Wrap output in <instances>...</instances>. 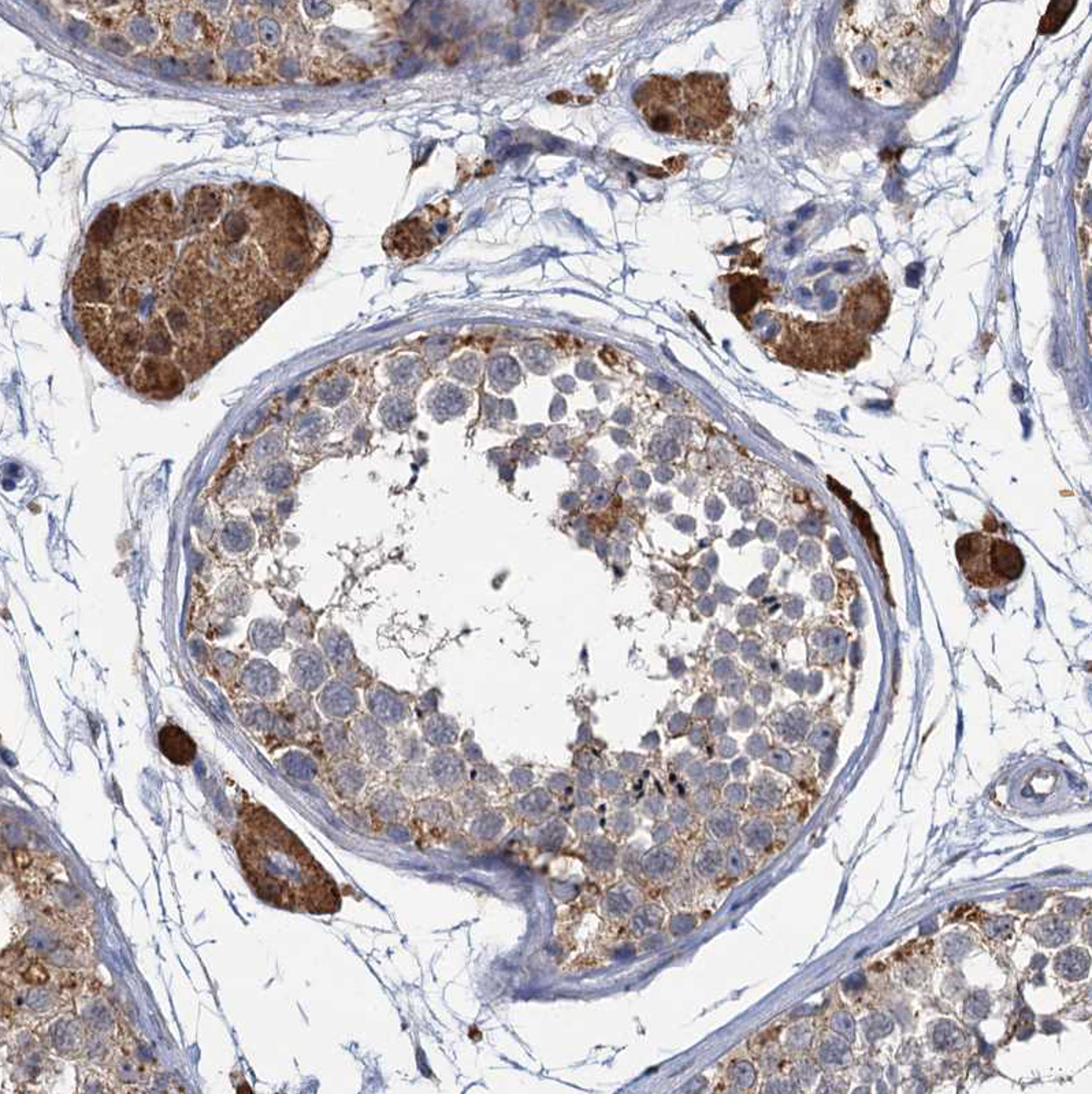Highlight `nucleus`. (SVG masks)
Listing matches in <instances>:
<instances>
[{
	"label": "nucleus",
	"instance_id": "nucleus-9",
	"mask_svg": "<svg viewBox=\"0 0 1092 1094\" xmlns=\"http://www.w3.org/2000/svg\"><path fill=\"white\" fill-rule=\"evenodd\" d=\"M532 147L530 144L515 145V147H511V149H505V151H504V158L520 157V155H524V153H530V151H532Z\"/></svg>",
	"mask_w": 1092,
	"mask_h": 1094
},
{
	"label": "nucleus",
	"instance_id": "nucleus-3",
	"mask_svg": "<svg viewBox=\"0 0 1092 1094\" xmlns=\"http://www.w3.org/2000/svg\"><path fill=\"white\" fill-rule=\"evenodd\" d=\"M890 310V295L884 282L870 278L854 286L842 307L841 323L858 335L868 336L882 327Z\"/></svg>",
	"mask_w": 1092,
	"mask_h": 1094
},
{
	"label": "nucleus",
	"instance_id": "nucleus-8",
	"mask_svg": "<svg viewBox=\"0 0 1092 1094\" xmlns=\"http://www.w3.org/2000/svg\"><path fill=\"white\" fill-rule=\"evenodd\" d=\"M573 20V16L571 11H569V10H560V11L556 14L555 20H553V26H555L556 30H565L567 26L571 25Z\"/></svg>",
	"mask_w": 1092,
	"mask_h": 1094
},
{
	"label": "nucleus",
	"instance_id": "nucleus-6",
	"mask_svg": "<svg viewBox=\"0 0 1092 1094\" xmlns=\"http://www.w3.org/2000/svg\"><path fill=\"white\" fill-rule=\"evenodd\" d=\"M1073 7H1075V3H1071V2H1054V3H1051L1049 6L1046 16L1043 17L1039 30L1043 34H1054L1061 28Z\"/></svg>",
	"mask_w": 1092,
	"mask_h": 1094
},
{
	"label": "nucleus",
	"instance_id": "nucleus-2",
	"mask_svg": "<svg viewBox=\"0 0 1092 1094\" xmlns=\"http://www.w3.org/2000/svg\"><path fill=\"white\" fill-rule=\"evenodd\" d=\"M956 551L961 570L977 587H1003L1024 570V558L1016 545L985 533L961 537Z\"/></svg>",
	"mask_w": 1092,
	"mask_h": 1094
},
{
	"label": "nucleus",
	"instance_id": "nucleus-1",
	"mask_svg": "<svg viewBox=\"0 0 1092 1094\" xmlns=\"http://www.w3.org/2000/svg\"><path fill=\"white\" fill-rule=\"evenodd\" d=\"M870 354L866 336L843 323H809L796 331L788 356L804 368L848 372Z\"/></svg>",
	"mask_w": 1092,
	"mask_h": 1094
},
{
	"label": "nucleus",
	"instance_id": "nucleus-5",
	"mask_svg": "<svg viewBox=\"0 0 1092 1094\" xmlns=\"http://www.w3.org/2000/svg\"><path fill=\"white\" fill-rule=\"evenodd\" d=\"M194 196H190L188 202V219L196 223H210L219 214L222 207L223 196L219 190L211 188H200L194 190Z\"/></svg>",
	"mask_w": 1092,
	"mask_h": 1094
},
{
	"label": "nucleus",
	"instance_id": "nucleus-4",
	"mask_svg": "<svg viewBox=\"0 0 1092 1094\" xmlns=\"http://www.w3.org/2000/svg\"><path fill=\"white\" fill-rule=\"evenodd\" d=\"M161 749L173 763L186 764L194 760L196 745L181 729L167 726L159 733Z\"/></svg>",
	"mask_w": 1092,
	"mask_h": 1094
},
{
	"label": "nucleus",
	"instance_id": "nucleus-10",
	"mask_svg": "<svg viewBox=\"0 0 1092 1094\" xmlns=\"http://www.w3.org/2000/svg\"><path fill=\"white\" fill-rule=\"evenodd\" d=\"M812 213H813L812 208H811V210H802L800 211V217H802V218H806V217H809V215L812 214Z\"/></svg>",
	"mask_w": 1092,
	"mask_h": 1094
},
{
	"label": "nucleus",
	"instance_id": "nucleus-7",
	"mask_svg": "<svg viewBox=\"0 0 1092 1094\" xmlns=\"http://www.w3.org/2000/svg\"><path fill=\"white\" fill-rule=\"evenodd\" d=\"M334 686H337V688H336V692H337L338 698H334V696H331V694L326 692L325 698H329V702L326 704V707H327L326 710L331 712V714L338 715V716L346 715L348 712H350V711H354V698L352 696L350 690L345 689V688H341L340 685Z\"/></svg>",
	"mask_w": 1092,
	"mask_h": 1094
}]
</instances>
